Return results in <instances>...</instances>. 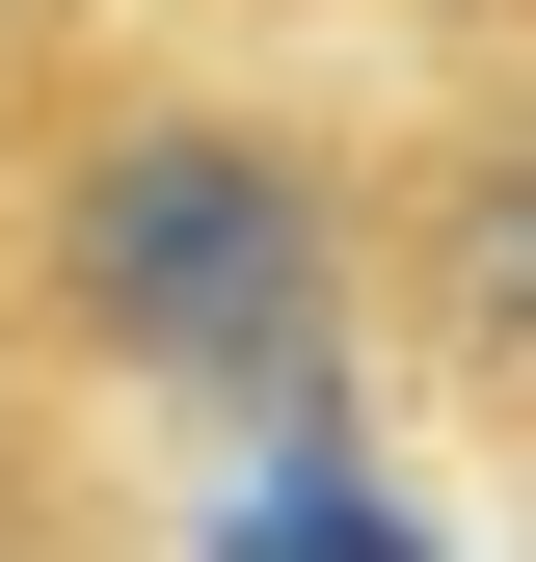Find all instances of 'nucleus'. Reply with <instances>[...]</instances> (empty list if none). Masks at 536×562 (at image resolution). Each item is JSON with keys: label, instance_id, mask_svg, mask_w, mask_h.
I'll use <instances>...</instances> for the list:
<instances>
[{"label": "nucleus", "instance_id": "nucleus-1", "mask_svg": "<svg viewBox=\"0 0 536 562\" xmlns=\"http://www.w3.org/2000/svg\"><path fill=\"white\" fill-rule=\"evenodd\" d=\"M376 108L322 54L161 27V0H27L0 27V402L27 429H322L349 348Z\"/></svg>", "mask_w": 536, "mask_h": 562}, {"label": "nucleus", "instance_id": "nucleus-2", "mask_svg": "<svg viewBox=\"0 0 536 562\" xmlns=\"http://www.w3.org/2000/svg\"><path fill=\"white\" fill-rule=\"evenodd\" d=\"M349 348L429 429L536 456V54H429L376 108V215H349Z\"/></svg>", "mask_w": 536, "mask_h": 562}, {"label": "nucleus", "instance_id": "nucleus-3", "mask_svg": "<svg viewBox=\"0 0 536 562\" xmlns=\"http://www.w3.org/2000/svg\"><path fill=\"white\" fill-rule=\"evenodd\" d=\"M161 27H242V54H322V27H376V54H536V0H161Z\"/></svg>", "mask_w": 536, "mask_h": 562}, {"label": "nucleus", "instance_id": "nucleus-4", "mask_svg": "<svg viewBox=\"0 0 536 562\" xmlns=\"http://www.w3.org/2000/svg\"><path fill=\"white\" fill-rule=\"evenodd\" d=\"M0 562H161V536L108 509V456H81V429H27V402H0Z\"/></svg>", "mask_w": 536, "mask_h": 562}]
</instances>
